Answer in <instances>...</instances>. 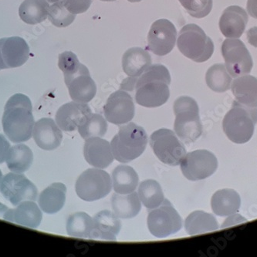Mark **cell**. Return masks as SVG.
<instances>
[{
  "label": "cell",
  "instance_id": "cell-1",
  "mask_svg": "<svg viewBox=\"0 0 257 257\" xmlns=\"http://www.w3.org/2000/svg\"><path fill=\"white\" fill-rule=\"evenodd\" d=\"M170 84L171 76L166 67L162 64L151 65L136 79V103L148 108L161 107L169 100Z\"/></svg>",
  "mask_w": 257,
  "mask_h": 257
},
{
  "label": "cell",
  "instance_id": "cell-2",
  "mask_svg": "<svg viewBox=\"0 0 257 257\" xmlns=\"http://www.w3.org/2000/svg\"><path fill=\"white\" fill-rule=\"evenodd\" d=\"M34 124L30 98L22 94L10 97L2 118L3 128L8 139L14 143L27 142L32 137Z\"/></svg>",
  "mask_w": 257,
  "mask_h": 257
},
{
  "label": "cell",
  "instance_id": "cell-3",
  "mask_svg": "<svg viewBox=\"0 0 257 257\" xmlns=\"http://www.w3.org/2000/svg\"><path fill=\"white\" fill-rule=\"evenodd\" d=\"M59 68L62 70L64 80L73 101L87 104L97 94V86L88 68L79 61L77 55L65 51L59 55Z\"/></svg>",
  "mask_w": 257,
  "mask_h": 257
},
{
  "label": "cell",
  "instance_id": "cell-4",
  "mask_svg": "<svg viewBox=\"0 0 257 257\" xmlns=\"http://www.w3.org/2000/svg\"><path fill=\"white\" fill-rule=\"evenodd\" d=\"M147 143L148 136L145 129L129 122L120 127L110 145L114 159L122 163H127L143 153Z\"/></svg>",
  "mask_w": 257,
  "mask_h": 257
},
{
  "label": "cell",
  "instance_id": "cell-5",
  "mask_svg": "<svg viewBox=\"0 0 257 257\" xmlns=\"http://www.w3.org/2000/svg\"><path fill=\"white\" fill-rule=\"evenodd\" d=\"M176 120L174 130L182 142L192 143L202 134L199 109L193 98L182 96L176 99L173 105Z\"/></svg>",
  "mask_w": 257,
  "mask_h": 257
},
{
  "label": "cell",
  "instance_id": "cell-6",
  "mask_svg": "<svg viewBox=\"0 0 257 257\" xmlns=\"http://www.w3.org/2000/svg\"><path fill=\"white\" fill-rule=\"evenodd\" d=\"M256 124L257 107H246L235 100L224 117L222 127L232 142L243 144L252 139Z\"/></svg>",
  "mask_w": 257,
  "mask_h": 257
},
{
  "label": "cell",
  "instance_id": "cell-7",
  "mask_svg": "<svg viewBox=\"0 0 257 257\" xmlns=\"http://www.w3.org/2000/svg\"><path fill=\"white\" fill-rule=\"evenodd\" d=\"M177 47L185 57L196 63L207 61L214 52L212 39L195 24H187L181 29Z\"/></svg>",
  "mask_w": 257,
  "mask_h": 257
},
{
  "label": "cell",
  "instance_id": "cell-8",
  "mask_svg": "<svg viewBox=\"0 0 257 257\" xmlns=\"http://www.w3.org/2000/svg\"><path fill=\"white\" fill-rule=\"evenodd\" d=\"M149 144L158 159L169 166H179L187 153L183 143L170 129L160 128L154 132Z\"/></svg>",
  "mask_w": 257,
  "mask_h": 257
},
{
  "label": "cell",
  "instance_id": "cell-9",
  "mask_svg": "<svg viewBox=\"0 0 257 257\" xmlns=\"http://www.w3.org/2000/svg\"><path fill=\"white\" fill-rule=\"evenodd\" d=\"M113 183L108 172L103 169L94 168L84 171L76 182L77 195L82 200L94 202L109 195Z\"/></svg>",
  "mask_w": 257,
  "mask_h": 257
},
{
  "label": "cell",
  "instance_id": "cell-10",
  "mask_svg": "<svg viewBox=\"0 0 257 257\" xmlns=\"http://www.w3.org/2000/svg\"><path fill=\"white\" fill-rule=\"evenodd\" d=\"M147 225L152 235L162 239L179 232L182 229V220L172 203L165 199L160 206L149 212Z\"/></svg>",
  "mask_w": 257,
  "mask_h": 257
},
{
  "label": "cell",
  "instance_id": "cell-11",
  "mask_svg": "<svg viewBox=\"0 0 257 257\" xmlns=\"http://www.w3.org/2000/svg\"><path fill=\"white\" fill-rule=\"evenodd\" d=\"M222 54L225 67L231 77L236 78L250 74L253 67L252 56L242 40L228 38L222 45Z\"/></svg>",
  "mask_w": 257,
  "mask_h": 257
},
{
  "label": "cell",
  "instance_id": "cell-12",
  "mask_svg": "<svg viewBox=\"0 0 257 257\" xmlns=\"http://www.w3.org/2000/svg\"><path fill=\"white\" fill-rule=\"evenodd\" d=\"M181 170L189 180H202L209 178L217 170L218 160L212 152L205 149L186 153L181 161Z\"/></svg>",
  "mask_w": 257,
  "mask_h": 257
},
{
  "label": "cell",
  "instance_id": "cell-13",
  "mask_svg": "<svg viewBox=\"0 0 257 257\" xmlns=\"http://www.w3.org/2000/svg\"><path fill=\"white\" fill-rule=\"evenodd\" d=\"M0 192L14 206L24 201H36L37 189L22 174L8 173L3 178Z\"/></svg>",
  "mask_w": 257,
  "mask_h": 257
},
{
  "label": "cell",
  "instance_id": "cell-14",
  "mask_svg": "<svg viewBox=\"0 0 257 257\" xmlns=\"http://www.w3.org/2000/svg\"><path fill=\"white\" fill-rule=\"evenodd\" d=\"M177 39V30L166 19L157 20L151 26L148 34V48L154 54L163 57L173 50Z\"/></svg>",
  "mask_w": 257,
  "mask_h": 257
},
{
  "label": "cell",
  "instance_id": "cell-15",
  "mask_svg": "<svg viewBox=\"0 0 257 257\" xmlns=\"http://www.w3.org/2000/svg\"><path fill=\"white\" fill-rule=\"evenodd\" d=\"M104 117L116 125L127 124L135 116V104L130 94L124 90L114 92L104 106Z\"/></svg>",
  "mask_w": 257,
  "mask_h": 257
},
{
  "label": "cell",
  "instance_id": "cell-16",
  "mask_svg": "<svg viewBox=\"0 0 257 257\" xmlns=\"http://www.w3.org/2000/svg\"><path fill=\"white\" fill-rule=\"evenodd\" d=\"M30 48L22 37L0 39V70L24 65L29 59Z\"/></svg>",
  "mask_w": 257,
  "mask_h": 257
},
{
  "label": "cell",
  "instance_id": "cell-17",
  "mask_svg": "<svg viewBox=\"0 0 257 257\" xmlns=\"http://www.w3.org/2000/svg\"><path fill=\"white\" fill-rule=\"evenodd\" d=\"M0 217L30 229H37L42 221V212L34 201H24L16 209H10L0 204Z\"/></svg>",
  "mask_w": 257,
  "mask_h": 257
},
{
  "label": "cell",
  "instance_id": "cell-18",
  "mask_svg": "<svg viewBox=\"0 0 257 257\" xmlns=\"http://www.w3.org/2000/svg\"><path fill=\"white\" fill-rule=\"evenodd\" d=\"M91 114V109L87 104L70 102L58 109L56 123L61 130L72 132L84 124Z\"/></svg>",
  "mask_w": 257,
  "mask_h": 257
},
{
  "label": "cell",
  "instance_id": "cell-19",
  "mask_svg": "<svg viewBox=\"0 0 257 257\" xmlns=\"http://www.w3.org/2000/svg\"><path fill=\"white\" fill-rule=\"evenodd\" d=\"M84 155L87 163L98 169H105L114 160L111 145L100 137L87 139L84 146Z\"/></svg>",
  "mask_w": 257,
  "mask_h": 257
},
{
  "label": "cell",
  "instance_id": "cell-20",
  "mask_svg": "<svg viewBox=\"0 0 257 257\" xmlns=\"http://www.w3.org/2000/svg\"><path fill=\"white\" fill-rule=\"evenodd\" d=\"M249 16L242 7L230 6L224 10L219 20L221 32L227 38H239L245 32Z\"/></svg>",
  "mask_w": 257,
  "mask_h": 257
},
{
  "label": "cell",
  "instance_id": "cell-21",
  "mask_svg": "<svg viewBox=\"0 0 257 257\" xmlns=\"http://www.w3.org/2000/svg\"><path fill=\"white\" fill-rule=\"evenodd\" d=\"M33 138L40 149L52 151L60 146L63 133L53 119L42 118L34 124Z\"/></svg>",
  "mask_w": 257,
  "mask_h": 257
},
{
  "label": "cell",
  "instance_id": "cell-22",
  "mask_svg": "<svg viewBox=\"0 0 257 257\" xmlns=\"http://www.w3.org/2000/svg\"><path fill=\"white\" fill-rule=\"evenodd\" d=\"M92 239L115 241L121 229V222L115 214L101 211L94 216Z\"/></svg>",
  "mask_w": 257,
  "mask_h": 257
},
{
  "label": "cell",
  "instance_id": "cell-23",
  "mask_svg": "<svg viewBox=\"0 0 257 257\" xmlns=\"http://www.w3.org/2000/svg\"><path fill=\"white\" fill-rule=\"evenodd\" d=\"M67 187L60 182H56L44 189L38 199L39 206L43 212L54 214L61 210L66 202Z\"/></svg>",
  "mask_w": 257,
  "mask_h": 257
},
{
  "label": "cell",
  "instance_id": "cell-24",
  "mask_svg": "<svg viewBox=\"0 0 257 257\" xmlns=\"http://www.w3.org/2000/svg\"><path fill=\"white\" fill-rule=\"evenodd\" d=\"M152 65V57L148 51L141 47H132L124 53L122 67L130 77H139Z\"/></svg>",
  "mask_w": 257,
  "mask_h": 257
},
{
  "label": "cell",
  "instance_id": "cell-25",
  "mask_svg": "<svg viewBox=\"0 0 257 257\" xmlns=\"http://www.w3.org/2000/svg\"><path fill=\"white\" fill-rule=\"evenodd\" d=\"M211 205L215 215L225 217L234 215L239 211L241 198L238 192L233 189H221L214 194Z\"/></svg>",
  "mask_w": 257,
  "mask_h": 257
},
{
  "label": "cell",
  "instance_id": "cell-26",
  "mask_svg": "<svg viewBox=\"0 0 257 257\" xmlns=\"http://www.w3.org/2000/svg\"><path fill=\"white\" fill-rule=\"evenodd\" d=\"M231 89L236 101L246 107H257V77L241 76L234 80Z\"/></svg>",
  "mask_w": 257,
  "mask_h": 257
},
{
  "label": "cell",
  "instance_id": "cell-27",
  "mask_svg": "<svg viewBox=\"0 0 257 257\" xmlns=\"http://www.w3.org/2000/svg\"><path fill=\"white\" fill-rule=\"evenodd\" d=\"M112 208L119 219H132L141 210V201L136 192L129 194L115 193L112 196Z\"/></svg>",
  "mask_w": 257,
  "mask_h": 257
},
{
  "label": "cell",
  "instance_id": "cell-28",
  "mask_svg": "<svg viewBox=\"0 0 257 257\" xmlns=\"http://www.w3.org/2000/svg\"><path fill=\"white\" fill-rule=\"evenodd\" d=\"M185 229L189 235H201L219 229V223L212 214L195 211L186 218Z\"/></svg>",
  "mask_w": 257,
  "mask_h": 257
},
{
  "label": "cell",
  "instance_id": "cell-29",
  "mask_svg": "<svg viewBox=\"0 0 257 257\" xmlns=\"http://www.w3.org/2000/svg\"><path fill=\"white\" fill-rule=\"evenodd\" d=\"M34 161V154L28 146L18 144L10 147L7 152V167L11 172L23 173L30 169Z\"/></svg>",
  "mask_w": 257,
  "mask_h": 257
},
{
  "label": "cell",
  "instance_id": "cell-30",
  "mask_svg": "<svg viewBox=\"0 0 257 257\" xmlns=\"http://www.w3.org/2000/svg\"><path fill=\"white\" fill-rule=\"evenodd\" d=\"M49 8L47 0H24L19 7V16L26 24L35 25L47 18Z\"/></svg>",
  "mask_w": 257,
  "mask_h": 257
},
{
  "label": "cell",
  "instance_id": "cell-31",
  "mask_svg": "<svg viewBox=\"0 0 257 257\" xmlns=\"http://www.w3.org/2000/svg\"><path fill=\"white\" fill-rule=\"evenodd\" d=\"M112 182L114 192L118 194L133 192L139 184V176L133 168L128 166H117L112 173Z\"/></svg>",
  "mask_w": 257,
  "mask_h": 257
},
{
  "label": "cell",
  "instance_id": "cell-32",
  "mask_svg": "<svg viewBox=\"0 0 257 257\" xmlns=\"http://www.w3.org/2000/svg\"><path fill=\"white\" fill-rule=\"evenodd\" d=\"M138 195L142 205L148 209H156L166 199L160 184L153 179L142 182L139 185Z\"/></svg>",
  "mask_w": 257,
  "mask_h": 257
},
{
  "label": "cell",
  "instance_id": "cell-33",
  "mask_svg": "<svg viewBox=\"0 0 257 257\" xmlns=\"http://www.w3.org/2000/svg\"><path fill=\"white\" fill-rule=\"evenodd\" d=\"M93 228L94 219L85 212L73 214L67 222V232L72 237L91 239Z\"/></svg>",
  "mask_w": 257,
  "mask_h": 257
},
{
  "label": "cell",
  "instance_id": "cell-34",
  "mask_svg": "<svg viewBox=\"0 0 257 257\" xmlns=\"http://www.w3.org/2000/svg\"><path fill=\"white\" fill-rule=\"evenodd\" d=\"M205 81L211 90L223 93L231 88L232 78L225 64H217L209 67L205 75Z\"/></svg>",
  "mask_w": 257,
  "mask_h": 257
},
{
  "label": "cell",
  "instance_id": "cell-35",
  "mask_svg": "<svg viewBox=\"0 0 257 257\" xmlns=\"http://www.w3.org/2000/svg\"><path fill=\"white\" fill-rule=\"evenodd\" d=\"M77 129L81 137L85 140L90 138H101L107 133V120L100 114H91Z\"/></svg>",
  "mask_w": 257,
  "mask_h": 257
},
{
  "label": "cell",
  "instance_id": "cell-36",
  "mask_svg": "<svg viewBox=\"0 0 257 257\" xmlns=\"http://www.w3.org/2000/svg\"><path fill=\"white\" fill-rule=\"evenodd\" d=\"M48 18L53 25L57 27H67L74 22L76 14H71L64 5V0H60L50 6Z\"/></svg>",
  "mask_w": 257,
  "mask_h": 257
},
{
  "label": "cell",
  "instance_id": "cell-37",
  "mask_svg": "<svg viewBox=\"0 0 257 257\" xmlns=\"http://www.w3.org/2000/svg\"><path fill=\"white\" fill-rule=\"evenodd\" d=\"M189 15L195 18H203L212 11V0H179Z\"/></svg>",
  "mask_w": 257,
  "mask_h": 257
},
{
  "label": "cell",
  "instance_id": "cell-38",
  "mask_svg": "<svg viewBox=\"0 0 257 257\" xmlns=\"http://www.w3.org/2000/svg\"><path fill=\"white\" fill-rule=\"evenodd\" d=\"M64 5L71 14H84L90 8L92 0H64Z\"/></svg>",
  "mask_w": 257,
  "mask_h": 257
},
{
  "label": "cell",
  "instance_id": "cell-39",
  "mask_svg": "<svg viewBox=\"0 0 257 257\" xmlns=\"http://www.w3.org/2000/svg\"><path fill=\"white\" fill-rule=\"evenodd\" d=\"M10 146L7 139L0 134V164L5 162Z\"/></svg>",
  "mask_w": 257,
  "mask_h": 257
},
{
  "label": "cell",
  "instance_id": "cell-40",
  "mask_svg": "<svg viewBox=\"0 0 257 257\" xmlns=\"http://www.w3.org/2000/svg\"><path fill=\"white\" fill-rule=\"evenodd\" d=\"M247 39L249 44L257 47V27H252L248 30Z\"/></svg>",
  "mask_w": 257,
  "mask_h": 257
},
{
  "label": "cell",
  "instance_id": "cell-41",
  "mask_svg": "<svg viewBox=\"0 0 257 257\" xmlns=\"http://www.w3.org/2000/svg\"><path fill=\"white\" fill-rule=\"evenodd\" d=\"M247 10L251 17L257 19V0H248Z\"/></svg>",
  "mask_w": 257,
  "mask_h": 257
},
{
  "label": "cell",
  "instance_id": "cell-42",
  "mask_svg": "<svg viewBox=\"0 0 257 257\" xmlns=\"http://www.w3.org/2000/svg\"><path fill=\"white\" fill-rule=\"evenodd\" d=\"M47 1L48 3H56L58 2V1H60V0H47Z\"/></svg>",
  "mask_w": 257,
  "mask_h": 257
},
{
  "label": "cell",
  "instance_id": "cell-43",
  "mask_svg": "<svg viewBox=\"0 0 257 257\" xmlns=\"http://www.w3.org/2000/svg\"><path fill=\"white\" fill-rule=\"evenodd\" d=\"M2 179H3V174H2V172H1V170H0V185H1V182H2Z\"/></svg>",
  "mask_w": 257,
  "mask_h": 257
},
{
  "label": "cell",
  "instance_id": "cell-44",
  "mask_svg": "<svg viewBox=\"0 0 257 257\" xmlns=\"http://www.w3.org/2000/svg\"><path fill=\"white\" fill-rule=\"evenodd\" d=\"M128 1L131 3H138L140 2V1H142V0H128Z\"/></svg>",
  "mask_w": 257,
  "mask_h": 257
},
{
  "label": "cell",
  "instance_id": "cell-45",
  "mask_svg": "<svg viewBox=\"0 0 257 257\" xmlns=\"http://www.w3.org/2000/svg\"><path fill=\"white\" fill-rule=\"evenodd\" d=\"M101 1H106V2H110V1H115V0H101Z\"/></svg>",
  "mask_w": 257,
  "mask_h": 257
}]
</instances>
